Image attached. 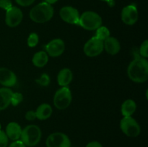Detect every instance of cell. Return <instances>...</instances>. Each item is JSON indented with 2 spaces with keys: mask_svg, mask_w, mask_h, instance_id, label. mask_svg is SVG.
I'll use <instances>...</instances> for the list:
<instances>
[{
  "mask_svg": "<svg viewBox=\"0 0 148 147\" xmlns=\"http://www.w3.org/2000/svg\"><path fill=\"white\" fill-rule=\"evenodd\" d=\"M103 48L110 55H116L121 50L119 41L114 37H108L103 41Z\"/></svg>",
  "mask_w": 148,
  "mask_h": 147,
  "instance_id": "cell-14",
  "label": "cell"
},
{
  "mask_svg": "<svg viewBox=\"0 0 148 147\" xmlns=\"http://www.w3.org/2000/svg\"><path fill=\"white\" fill-rule=\"evenodd\" d=\"M22 128L17 122H11L6 127L5 133L9 139L14 141L20 138L22 133Z\"/></svg>",
  "mask_w": 148,
  "mask_h": 147,
  "instance_id": "cell-15",
  "label": "cell"
},
{
  "mask_svg": "<svg viewBox=\"0 0 148 147\" xmlns=\"http://www.w3.org/2000/svg\"><path fill=\"white\" fill-rule=\"evenodd\" d=\"M0 131H1V123H0Z\"/></svg>",
  "mask_w": 148,
  "mask_h": 147,
  "instance_id": "cell-34",
  "label": "cell"
},
{
  "mask_svg": "<svg viewBox=\"0 0 148 147\" xmlns=\"http://www.w3.org/2000/svg\"><path fill=\"white\" fill-rule=\"evenodd\" d=\"M41 135V131L38 126L29 125L22 130L20 141L27 147H33L40 142Z\"/></svg>",
  "mask_w": 148,
  "mask_h": 147,
  "instance_id": "cell-3",
  "label": "cell"
},
{
  "mask_svg": "<svg viewBox=\"0 0 148 147\" xmlns=\"http://www.w3.org/2000/svg\"><path fill=\"white\" fill-rule=\"evenodd\" d=\"M46 144L47 147H71V141L65 133L56 132L48 136Z\"/></svg>",
  "mask_w": 148,
  "mask_h": 147,
  "instance_id": "cell-8",
  "label": "cell"
},
{
  "mask_svg": "<svg viewBox=\"0 0 148 147\" xmlns=\"http://www.w3.org/2000/svg\"><path fill=\"white\" fill-rule=\"evenodd\" d=\"M39 42V37L38 34L36 33H30V35L28 36L27 38V45L30 48H34L36 47L38 45Z\"/></svg>",
  "mask_w": 148,
  "mask_h": 147,
  "instance_id": "cell-22",
  "label": "cell"
},
{
  "mask_svg": "<svg viewBox=\"0 0 148 147\" xmlns=\"http://www.w3.org/2000/svg\"><path fill=\"white\" fill-rule=\"evenodd\" d=\"M136 110H137V104L133 99H127L121 105V112L124 117L132 116L135 112Z\"/></svg>",
  "mask_w": 148,
  "mask_h": 147,
  "instance_id": "cell-19",
  "label": "cell"
},
{
  "mask_svg": "<svg viewBox=\"0 0 148 147\" xmlns=\"http://www.w3.org/2000/svg\"><path fill=\"white\" fill-rule=\"evenodd\" d=\"M129 78L136 83H144L148 79V61L140 55L135 56L127 69Z\"/></svg>",
  "mask_w": 148,
  "mask_h": 147,
  "instance_id": "cell-1",
  "label": "cell"
},
{
  "mask_svg": "<svg viewBox=\"0 0 148 147\" xmlns=\"http://www.w3.org/2000/svg\"><path fill=\"white\" fill-rule=\"evenodd\" d=\"M148 40H145L140 46L139 49V55L143 58L147 59L148 57Z\"/></svg>",
  "mask_w": 148,
  "mask_h": 147,
  "instance_id": "cell-24",
  "label": "cell"
},
{
  "mask_svg": "<svg viewBox=\"0 0 148 147\" xmlns=\"http://www.w3.org/2000/svg\"><path fill=\"white\" fill-rule=\"evenodd\" d=\"M37 82L40 86H46L49 84V83H50V77H49V75L46 74H43L41 75L40 79H39L38 80H37Z\"/></svg>",
  "mask_w": 148,
  "mask_h": 147,
  "instance_id": "cell-25",
  "label": "cell"
},
{
  "mask_svg": "<svg viewBox=\"0 0 148 147\" xmlns=\"http://www.w3.org/2000/svg\"><path fill=\"white\" fill-rule=\"evenodd\" d=\"M95 36L97 38L104 41L106 39L110 37V30L106 26L101 25L96 30V33H95Z\"/></svg>",
  "mask_w": 148,
  "mask_h": 147,
  "instance_id": "cell-21",
  "label": "cell"
},
{
  "mask_svg": "<svg viewBox=\"0 0 148 147\" xmlns=\"http://www.w3.org/2000/svg\"><path fill=\"white\" fill-rule=\"evenodd\" d=\"M46 53L51 57H59L65 50V43L62 39L56 38L51 40L46 46Z\"/></svg>",
  "mask_w": 148,
  "mask_h": 147,
  "instance_id": "cell-12",
  "label": "cell"
},
{
  "mask_svg": "<svg viewBox=\"0 0 148 147\" xmlns=\"http://www.w3.org/2000/svg\"><path fill=\"white\" fill-rule=\"evenodd\" d=\"M49 61V55L45 51H38L33 56L32 62L36 67L42 68L46 66Z\"/></svg>",
  "mask_w": 148,
  "mask_h": 147,
  "instance_id": "cell-20",
  "label": "cell"
},
{
  "mask_svg": "<svg viewBox=\"0 0 148 147\" xmlns=\"http://www.w3.org/2000/svg\"><path fill=\"white\" fill-rule=\"evenodd\" d=\"M59 15L63 21L71 24L79 25V12L75 7L71 6H65L59 11Z\"/></svg>",
  "mask_w": 148,
  "mask_h": 147,
  "instance_id": "cell-9",
  "label": "cell"
},
{
  "mask_svg": "<svg viewBox=\"0 0 148 147\" xmlns=\"http://www.w3.org/2000/svg\"><path fill=\"white\" fill-rule=\"evenodd\" d=\"M23 18V12L17 7H12L6 11L5 22L10 27H15L21 23Z\"/></svg>",
  "mask_w": 148,
  "mask_h": 147,
  "instance_id": "cell-10",
  "label": "cell"
},
{
  "mask_svg": "<svg viewBox=\"0 0 148 147\" xmlns=\"http://www.w3.org/2000/svg\"><path fill=\"white\" fill-rule=\"evenodd\" d=\"M36 0H15L16 3L21 7H28L33 4Z\"/></svg>",
  "mask_w": 148,
  "mask_h": 147,
  "instance_id": "cell-28",
  "label": "cell"
},
{
  "mask_svg": "<svg viewBox=\"0 0 148 147\" xmlns=\"http://www.w3.org/2000/svg\"><path fill=\"white\" fill-rule=\"evenodd\" d=\"M12 7V3L11 0H0V8L7 11Z\"/></svg>",
  "mask_w": 148,
  "mask_h": 147,
  "instance_id": "cell-27",
  "label": "cell"
},
{
  "mask_svg": "<svg viewBox=\"0 0 148 147\" xmlns=\"http://www.w3.org/2000/svg\"><path fill=\"white\" fill-rule=\"evenodd\" d=\"M72 92L67 86H62L53 97V105L58 110H65L72 102Z\"/></svg>",
  "mask_w": 148,
  "mask_h": 147,
  "instance_id": "cell-5",
  "label": "cell"
},
{
  "mask_svg": "<svg viewBox=\"0 0 148 147\" xmlns=\"http://www.w3.org/2000/svg\"><path fill=\"white\" fill-rule=\"evenodd\" d=\"M35 112L36 114V118L40 120H45L50 118L53 110L49 104L43 103L38 107Z\"/></svg>",
  "mask_w": 148,
  "mask_h": 147,
  "instance_id": "cell-18",
  "label": "cell"
},
{
  "mask_svg": "<svg viewBox=\"0 0 148 147\" xmlns=\"http://www.w3.org/2000/svg\"><path fill=\"white\" fill-rule=\"evenodd\" d=\"M9 147H27L20 140H17V141H13L12 143L10 144Z\"/></svg>",
  "mask_w": 148,
  "mask_h": 147,
  "instance_id": "cell-30",
  "label": "cell"
},
{
  "mask_svg": "<svg viewBox=\"0 0 148 147\" xmlns=\"http://www.w3.org/2000/svg\"><path fill=\"white\" fill-rule=\"evenodd\" d=\"M12 91L8 87L0 88V111L7 109L11 104Z\"/></svg>",
  "mask_w": 148,
  "mask_h": 147,
  "instance_id": "cell-17",
  "label": "cell"
},
{
  "mask_svg": "<svg viewBox=\"0 0 148 147\" xmlns=\"http://www.w3.org/2000/svg\"><path fill=\"white\" fill-rule=\"evenodd\" d=\"M58 1H59V0H45V2L48 3V4H55L56 2H57Z\"/></svg>",
  "mask_w": 148,
  "mask_h": 147,
  "instance_id": "cell-32",
  "label": "cell"
},
{
  "mask_svg": "<svg viewBox=\"0 0 148 147\" xmlns=\"http://www.w3.org/2000/svg\"><path fill=\"white\" fill-rule=\"evenodd\" d=\"M103 41L95 36L91 37L86 42L83 48L85 54L88 57H96L103 50Z\"/></svg>",
  "mask_w": 148,
  "mask_h": 147,
  "instance_id": "cell-7",
  "label": "cell"
},
{
  "mask_svg": "<svg viewBox=\"0 0 148 147\" xmlns=\"http://www.w3.org/2000/svg\"><path fill=\"white\" fill-rule=\"evenodd\" d=\"M120 128L126 135L132 138L137 137L140 133V126L132 116L124 117L120 122Z\"/></svg>",
  "mask_w": 148,
  "mask_h": 147,
  "instance_id": "cell-6",
  "label": "cell"
},
{
  "mask_svg": "<svg viewBox=\"0 0 148 147\" xmlns=\"http://www.w3.org/2000/svg\"><path fill=\"white\" fill-rule=\"evenodd\" d=\"M102 18L98 13L86 11L79 16V25L87 30H96L102 25Z\"/></svg>",
  "mask_w": 148,
  "mask_h": 147,
  "instance_id": "cell-4",
  "label": "cell"
},
{
  "mask_svg": "<svg viewBox=\"0 0 148 147\" xmlns=\"http://www.w3.org/2000/svg\"><path fill=\"white\" fill-rule=\"evenodd\" d=\"M73 79V74L68 68L62 69L59 72L57 76V82L59 86H67Z\"/></svg>",
  "mask_w": 148,
  "mask_h": 147,
  "instance_id": "cell-16",
  "label": "cell"
},
{
  "mask_svg": "<svg viewBox=\"0 0 148 147\" xmlns=\"http://www.w3.org/2000/svg\"><path fill=\"white\" fill-rule=\"evenodd\" d=\"M23 100V96L20 92H13L11 97V104L13 106H17Z\"/></svg>",
  "mask_w": 148,
  "mask_h": 147,
  "instance_id": "cell-23",
  "label": "cell"
},
{
  "mask_svg": "<svg viewBox=\"0 0 148 147\" xmlns=\"http://www.w3.org/2000/svg\"><path fill=\"white\" fill-rule=\"evenodd\" d=\"M9 143V138L6 135L5 132L0 131V147H7Z\"/></svg>",
  "mask_w": 148,
  "mask_h": 147,
  "instance_id": "cell-26",
  "label": "cell"
},
{
  "mask_svg": "<svg viewBox=\"0 0 148 147\" xmlns=\"http://www.w3.org/2000/svg\"><path fill=\"white\" fill-rule=\"evenodd\" d=\"M85 147H103V146L98 141H91L88 143Z\"/></svg>",
  "mask_w": 148,
  "mask_h": 147,
  "instance_id": "cell-31",
  "label": "cell"
},
{
  "mask_svg": "<svg viewBox=\"0 0 148 147\" xmlns=\"http://www.w3.org/2000/svg\"><path fill=\"white\" fill-rule=\"evenodd\" d=\"M53 8L51 4L43 2L35 6L30 11V18L36 23H45L49 22L53 16Z\"/></svg>",
  "mask_w": 148,
  "mask_h": 147,
  "instance_id": "cell-2",
  "label": "cell"
},
{
  "mask_svg": "<svg viewBox=\"0 0 148 147\" xmlns=\"http://www.w3.org/2000/svg\"><path fill=\"white\" fill-rule=\"evenodd\" d=\"M25 118L26 120L29 121H32L34 120L35 119H36V114L35 111L33 110H30L27 111L25 114Z\"/></svg>",
  "mask_w": 148,
  "mask_h": 147,
  "instance_id": "cell-29",
  "label": "cell"
},
{
  "mask_svg": "<svg viewBox=\"0 0 148 147\" xmlns=\"http://www.w3.org/2000/svg\"><path fill=\"white\" fill-rule=\"evenodd\" d=\"M121 20L127 25H132L138 20V10L134 4H130L121 10Z\"/></svg>",
  "mask_w": 148,
  "mask_h": 147,
  "instance_id": "cell-11",
  "label": "cell"
},
{
  "mask_svg": "<svg viewBox=\"0 0 148 147\" xmlns=\"http://www.w3.org/2000/svg\"><path fill=\"white\" fill-rule=\"evenodd\" d=\"M101 1H106L110 6H114V0H101Z\"/></svg>",
  "mask_w": 148,
  "mask_h": 147,
  "instance_id": "cell-33",
  "label": "cell"
},
{
  "mask_svg": "<svg viewBox=\"0 0 148 147\" xmlns=\"http://www.w3.org/2000/svg\"><path fill=\"white\" fill-rule=\"evenodd\" d=\"M17 83L15 74L7 68H0V84L5 87H11Z\"/></svg>",
  "mask_w": 148,
  "mask_h": 147,
  "instance_id": "cell-13",
  "label": "cell"
}]
</instances>
